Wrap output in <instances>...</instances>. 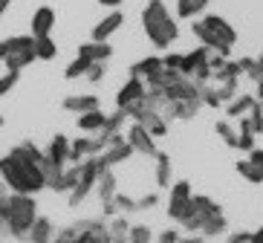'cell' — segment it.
<instances>
[{
  "mask_svg": "<svg viewBox=\"0 0 263 243\" xmlns=\"http://www.w3.org/2000/svg\"><path fill=\"white\" fill-rule=\"evenodd\" d=\"M142 29H145L147 41L156 49H168L179 38L177 17L171 15L165 0H147L145 6H142Z\"/></svg>",
  "mask_w": 263,
  "mask_h": 243,
  "instance_id": "obj_3",
  "label": "cell"
},
{
  "mask_svg": "<svg viewBox=\"0 0 263 243\" xmlns=\"http://www.w3.org/2000/svg\"><path fill=\"white\" fill-rule=\"evenodd\" d=\"M32 61H38L35 35H12V38L0 41V64L6 70H24Z\"/></svg>",
  "mask_w": 263,
  "mask_h": 243,
  "instance_id": "obj_5",
  "label": "cell"
},
{
  "mask_svg": "<svg viewBox=\"0 0 263 243\" xmlns=\"http://www.w3.org/2000/svg\"><path fill=\"white\" fill-rule=\"evenodd\" d=\"M101 107L99 96L87 93V96H67L64 99V110H70V113H87V110H96Z\"/></svg>",
  "mask_w": 263,
  "mask_h": 243,
  "instance_id": "obj_22",
  "label": "cell"
},
{
  "mask_svg": "<svg viewBox=\"0 0 263 243\" xmlns=\"http://www.w3.org/2000/svg\"><path fill=\"white\" fill-rule=\"evenodd\" d=\"M249 122H252V127H255L257 134H263V104H260V102L252 107V113H249Z\"/></svg>",
  "mask_w": 263,
  "mask_h": 243,
  "instance_id": "obj_36",
  "label": "cell"
},
{
  "mask_svg": "<svg viewBox=\"0 0 263 243\" xmlns=\"http://www.w3.org/2000/svg\"><path fill=\"white\" fill-rule=\"evenodd\" d=\"M122 24H124V15L119 12V9H110L107 15H104V17L99 21V24L93 26L90 38H93V41H110V35L122 29Z\"/></svg>",
  "mask_w": 263,
  "mask_h": 243,
  "instance_id": "obj_14",
  "label": "cell"
},
{
  "mask_svg": "<svg viewBox=\"0 0 263 243\" xmlns=\"http://www.w3.org/2000/svg\"><path fill=\"white\" fill-rule=\"evenodd\" d=\"M99 6H107V9H119L122 0H99Z\"/></svg>",
  "mask_w": 263,
  "mask_h": 243,
  "instance_id": "obj_42",
  "label": "cell"
},
{
  "mask_svg": "<svg viewBox=\"0 0 263 243\" xmlns=\"http://www.w3.org/2000/svg\"><path fill=\"white\" fill-rule=\"evenodd\" d=\"M191 32L202 47L214 49L220 55H232L234 44H237V29L220 15H202L191 21Z\"/></svg>",
  "mask_w": 263,
  "mask_h": 243,
  "instance_id": "obj_4",
  "label": "cell"
},
{
  "mask_svg": "<svg viewBox=\"0 0 263 243\" xmlns=\"http://www.w3.org/2000/svg\"><path fill=\"white\" fill-rule=\"evenodd\" d=\"M9 197V194H6ZM6 197H0V226H3V200H6Z\"/></svg>",
  "mask_w": 263,
  "mask_h": 243,
  "instance_id": "obj_45",
  "label": "cell"
},
{
  "mask_svg": "<svg viewBox=\"0 0 263 243\" xmlns=\"http://www.w3.org/2000/svg\"><path fill=\"white\" fill-rule=\"evenodd\" d=\"M229 243H257V237L249 235V232H240V235H232V237H229Z\"/></svg>",
  "mask_w": 263,
  "mask_h": 243,
  "instance_id": "obj_39",
  "label": "cell"
},
{
  "mask_svg": "<svg viewBox=\"0 0 263 243\" xmlns=\"http://www.w3.org/2000/svg\"><path fill=\"white\" fill-rule=\"evenodd\" d=\"M257 104V96H234L232 102L226 104V116L229 119H243V116H249L252 113V107Z\"/></svg>",
  "mask_w": 263,
  "mask_h": 243,
  "instance_id": "obj_20",
  "label": "cell"
},
{
  "mask_svg": "<svg viewBox=\"0 0 263 243\" xmlns=\"http://www.w3.org/2000/svg\"><path fill=\"white\" fill-rule=\"evenodd\" d=\"M211 0H177V17L179 21H194L205 12Z\"/></svg>",
  "mask_w": 263,
  "mask_h": 243,
  "instance_id": "obj_23",
  "label": "cell"
},
{
  "mask_svg": "<svg viewBox=\"0 0 263 243\" xmlns=\"http://www.w3.org/2000/svg\"><path fill=\"white\" fill-rule=\"evenodd\" d=\"M17 81H21V70H6L3 76H0V96H6Z\"/></svg>",
  "mask_w": 263,
  "mask_h": 243,
  "instance_id": "obj_34",
  "label": "cell"
},
{
  "mask_svg": "<svg viewBox=\"0 0 263 243\" xmlns=\"http://www.w3.org/2000/svg\"><path fill=\"white\" fill-rule=\"evenodd\" d=\"M47 157L52 165H67L70 162V139L64 134H55V139L49 142V148H47Z\"/></svg>",
  "mask_w": 263,
  "mask_h": 243,
  "instance_id": "obj_19",
  "label": "cell"
},
{
  "mask_svg": "<svg viewBox=\"0 0 263 243\" xmlns=\"http://www.w3.org/2000/svg\"><path fill=\"white\" fill-rule=\"evenodd\" d=\"M55 29V9L52 6H38L32 12V21H29V35L41 38V35H52Z\"/></svg>",
  "mask_w": 263,
  "mask_h": 243,
  "instance_id": "obj_13",
  "label": "cell"
},
{
  "mask_svg": "<svg viewBox=\"0 0 263 243\" xmlns=\"http://www.w3.org/2000/svg\"><path fill=\"white\" fill-rule=\"evenodd\" d=\"M154 159H156V185H159V189H168L171 185V171H174V168H171V157L159 151Z\"/></svg>",
  "mask_w": 263,
  "mask_h": 243,
  "instance_id": "obj_27",
  "label": "cell"
},
{
  "mask_svg": "<svg viewBox=\"0 0 263 243\" xmlns=\"http://www.w3.org/2000/svg\"><path fill=\"white\" fill-rule=\"evenodd\" d=\"M38 220V203H35V194H17V191H9V197L3 200V226H0V235L3 237H15V240H26L32 223Z\"/></svg>",
  "mask_w": 263,
  "mask_h": 243,
  "instance_id": "obj_2",
  "label": "cell"
},
{
  "mask_svg": "<svg viewBox=\"0 0 263 243\" xmlns=\"http://www.w3.org/2000/svg\"><path fill=\"white\" fill-rule=\"evenodd\" d=\"M35 49H38L41 61H52L55 55H58V44H55L52 35H41V38H35Z\"/></svg>",
  "mask_w": 263,
  "mask_h": 243,
  "instance_id": "obj_28",
  "label": "cell"
},
{
  "mask_svg": "<svg viewBox=\"0 0 263 243\" xmlns=\"http://www.w3.org/2000/svg\"><path fill=\"white\" fill-rule=\"evenodd\" d=\"M249 159L257 162V165H263V148H252V151H249Z\"/></svg>",
  "mask_w": 263,
  "mask_h": 243,
  "instance_id": "obj_41",
  "label": "cell"
},
{
  "mask_svg": "<svg viewBox=\"0 0 263 243\" xmlns=\"http://www.w3.org/2000/svg\"><path fill=\"white\" fill-rule=\"evenodd\" d=\"M179 240H182V232L179 229H165L156 243H179Z\"/></svg>",
  "mask_w": 263,
  "mask_h": 243,
  "instance_id": "obj_38",
  "label": "cell"
},
{
  "mask_svg": "<svg viewBox=\"0 0 263 243\" xmlns=\"http://www.w3.org/2000/svg\"><path fill=\"white\" fill-rule=\"evenodd\" d=\"M55 237V229H52V220L47 217V214H38V220L32 223L29 235H26L24 243H52Z\"/></svg>",
  "mask_w": 263,
  "mask_h": 243,
  "instance_id": "obj_17",
  "label": "cell"
},
{
  "mask_svg": "<svg viewBox=\"0 0 263 243\" xmlns=\"http://www.w3.org/2000/svg\"><path fill=\"white\" fill-rule=\"evenodd\" d=\"M124 136H127V142L133 145V151H136V154H142V157L154 159L156 154H159V148H156V136L151 134L145 125H139V122H133V125L127 127V134H124Z\"/></svg>",
  "mask_w": 263,
  "mask_h": 243,
  "instance_id": "obj_12",
  "label": "cell"
},
{
  "mask_svg": "<svg viewBox=\"0 0 263 243\" xmlns=\"http://www.w3.org/2000/svg\"><path fill=\"white\" fill-rule=\"evenodd\" d=\"M72 237H76V226H67V229H58L52 237V243H72Z\"/></svg>",
  "mask_w": 263,
  "mask_h": 243,
  "instance_id": "obj_37",
  "label": "cell"
},
{
  "mask_svg": "<svg viewBox=\"0 0 263 243\" xmlns=\"http://www.w3.org/2000/svg\"><path fill=\"white\" fill-rule=\"evenodd\" d=\"M209 237L202 235V232H188V237H182L179 243H205Z\"/></svg>",
  "mask_w": 263,
  "mask_h": 243,
  "instance_id": "obj_40",
  "label": "cell"
},
{
  "mask_svg": "<svg viewBox=\"0 0 263 243\" xmlns=\"http://www.w3.org/2000/svg\"><path fill=\"white\" fill-rule=\"evenodd\" d=\"M9 6H12V0H0V17H3V12H6Z\"/></svg>",
  "mask_w": 263,
  "mask_h": 243,
  "instance_id": "obj_43",
  "label": "cell"
},
{
  "mask_svg": "<svg viewBox=\"0 0 263 243\" xmlns=\"http://www.w3.org/2000/svg\"><path fill=\"white\" fill-rule=\"evenodd\" d=\"M72 243H113V235L107 229V220H81L76 223V237Z\"/></svg>",
  "mask_w": 263,
  "mask_h": 243,
  "instance_id": "obj_10",
  "label": "cell"
},
{
  "mask_svg": "<svg viewBox=\"0 0 263 243\" xmlns=\"http://www.w3.org/2000/svg\"><path fill=\"white\" fill-rule=\"evenodd\" d=\"M119 194V180L116 174H113V168H107V171L99 174V182H96V197H99L101 205L113 203V197Z\"/></svg>",
  "mask_w": 263,
  "mask_h": 243,
  "instance_id": "obj_15",
  "label": "cell"
},
{
  "mask_svg": "<svg viewBox=\"0 0 263 243\" xmlns=\"http://www.w3.org/2000/svg\"><path fill=\"white\" fill-rule=\"evenodd\" d=\"M237 171H240V177H243V180H249L252 185H260V182H263V165L252 162L249 157L237 162Z\"/></svg>",
  "mask_w": 263,
  "mask_h": 243,
  "instance_id": "obj_25",
  "label": "cell"
},
{
  "mask_svg": "<svg viewBox=\"0 0 263 243\" xmlns=\"http://www.w3.org/2000/svg\"><path fill=\"white\" fill-rule=\"evenodd\" d=\"M90 58H87V55H81L78 52L76 58H72L70 64H67V72H64V76H67V79H84L87 76V70H90Z\"/></svg>",
  "mask_w": 263,
  "mask_h": 243,
  "instance_id": "obj_29",
  "label": "cell"
},
{
  "mask_svg": "<svg viewBox=\"0 0 263 243\" xmlns=\"http://www.w3.org/2000/svg\"><path fill=\"white\" fill-rule=\"evenodd\" d=\"M214 209H220V205H217L211 197L194 194L191 203H188V209H185V214H182V220H179V229H182V232H202L205 220L211 217Z\"/></svg>",
  "mask_w": 263,
  "mask_h": 243,
  "instance_id": "obj_7",
  "label": "cell"
},
{
  "mask_svg": "<svg viewBox=\"0 0 263 243\" xmlns=\"http://www.w3.org/2000/svg\"><path fill=\"white\" fill-rule=\"evenodd\" d=\"M9 194V185L3 182V177H0V197H6Z\"/></svg>",
  "mask_w": 263,
  "mask_h": 243,
  "instance_id": "obj_44",
  "label": "cell"
},
{
  "mask_svg": "<svg viewBox=\"0 0 263 243\" xmlns=\"http://www.w3.org/2000/svg\"><path fill=\"white\" fill-rule=\"evenodd\" d=\"M237 136H240V145H237L240 151H252V148H255V136H257V130L252 127L249 116H243V119L237 122Z\"/></svg>",
  "mask_w": 263,
  "mask_h": 243,
  "instance_id": "obj_26",
  "label": "cell"
},
{
  "mask_svg": "<svg viewBox=\"0 0 263 243\" xmlns=\"http://www.w3.org/2000/svg\"><path fill=\"white\" fill-rule=\"evenodd\" d=\"M78 130H84V134H99L101 127L107 125V113L101 107L96 110H87V113H78Z\"/></svg>",
  "mask_w": 263,
  "mask_h": 243,
  "instance_id": "obj_18",
  "label": "cell"
},
{
  "mask_svg": "<svg viewBox=\"0 0 263 243\" xmlns=\"http://www.w3.org/2000/svg\"><path fill=\"white\" fill-rule=\"evenodd\" d=\"M107 229L113 237H127V232H130V223H127V217L124 214H116V217L107 220Z\"/></svg>",
  "mask_w": 263,
  "mask_h": 243,
  "instance_id": "obj_31",
  "label": "cell"
},
{
  "mask_svg": "<svg viewBox=\"0 0 263 243\" xmlns=\"http://www.w3.org/2000/svg\"><path fill=\"white\" fill-rule=\"evenodd\" d=\"M78 52L87 55L90 61H110V55H113V47H110L107 41H87V44H81L78 47Z\"/></svg>",
  "mask_w": 263,
  "mask_h": 243,
  "instance_id": "obj_21",
  "label": "cell"
},
{
  "mask_svg": "<svg viewBox=\"0 0 263 243\" xmlns=\"http://www.w3.org/2000/svg\"><path fill=\"white\" fill-rule=\"evenodd\" d=\"M226 229H229V220H226L223 209H214L211 217L205 220V226H202V235L205 237H220V235H226Z\"/></svg>",
  "mask_w": 263,
  "mask_h": 243,
  "instance_id": "obj_24",
  "label": "cell"
},
{
  "mask_svg": "<svg viewBox=\"0 0 263 243\" xmlns=\"http://www.w3.org/2000/svg\"><path fill=\"white\" fill-rule=\"evenodd\" d=\"M214 130H217V136H223V139H226V145H229V148H237V145H240L237 127H234L232 122H229V119H223V122H217V125H214Z\"/></svg>",
  "mask_w": 263,
  "mask_h": 243,
  "instance_id": "obj_30",
  "label": "cell"
},
{
  "mask_svg": "<svg viewBox=\"0 0 263 243\" xmlns=\"http://www.w3.org/2000/svg\"><path fill=\"white\" fill-rule=\"evenodd\" d=\"M0 127H3V116H0Z\"/></svg>",
  "mask_w": 263,
  "mask_h": 243,
  "instance_id": "obj_48",
  "label": "cell"
},
{
  "mask_svg": "<svg viewBox=\"0 0 263 243\" xmlns=\"http://www.w3.org/2000/svg\"><path fill=\"white\" fill-rule=\"evenodd\" d=\"M255 237H257V243H263V226H260V229H257V232H255Z\"/></svg>",
  "mask_w": 263,
  "mask_h": 243,
  "instance_id": "obj_46",
  "label": "cell"
},
{
  "mask_svg": "<svg viewBox=\"0 0 263 243\" xmlns=\"http://www.w3.org/2000/svg\"><path fill=\"white\" fill-rule=\"evenodd\" d=\"M113 243H127V237H113Z\"/></svg>",
  "mask_w": 263,
  "mask_h": 243,
  "instance_id": "obj_47",
  "label": "cell"
},
{
  "mask_svg": "<svg viewBox=\"0 0 263 243\" xmlns=\"http://www.w3.org/2000/svg\"><path fill=\"white\" fill-rule=\"evenodd\" d=\"M191 197H194L191 182L179 180V182H174V185H171V194H168V217L174 220V223H179V220H182L188 203H191Z\"/></svg>",
  "mask_w": 263,
  "mask_h": 243,
  "instance_id": "obj_11",
  "label": "cell"
},
{
  "mask_svg": "<svg viewBox=\"0 0 263 243\" xmlns=\"http://www.w3.org/2000/svg\"><path fill=\"white\" fill-rule=\"evenodd\" d=\"M136 205H139V212H145V209H156V205H159V191H151V194L136 197Z\"/></svg>",
  "mask_w": 263,
  "mask_h": 243,
  "instance_id": "obj_35",
  "label": "cell"
},
{
  "mask_svg": "<svg viewBox=\"0 0 263 243\" xmlns=\"http://www.w3.org/2000/svg\"><path fill=\"white\" fill-rule=\"evenodd\" d=\"M133 154H136V151H133V145L127 142V136L119 134V136H113V139H110L107 145H104V151H101L99 157H96V162H99L101 171H107V168H113V165L127 162V159H130Z\"/></svg>",
  "mask_w": 263,
  "mask_h": 243,
  "instance_id": "obj_8",
  "label": "cell"
},
{
  "mask_svg": "<svg viewBox=\"0 0 263 243\" xmlns=\"http://www.w3.org/2000/svg\"><path fill=\"white\" fill-rule=\"evenodd\" d=\"M133 122L145 125L154 136H165V134H168V119H165L162 110H151V107H147L145 113H139V116L133 119Z\"/></svg>",
  "mask_w": 263,
  "mask_h": 243,
  "instance_id": "obj_16",
  "label": "cell"
},
{
  "mask_svg": "<svg viewBox=\"0 0 263 243\" xmlns=\"http://www.w3.org/2000/svg\"><path fill=\"white\" fill-rule=\"evenodd\" d=\"M151 229L145 226V223H136V226H130V232H127V243H151Z\"/></svg>",
  "mask_w": 263,
  "mask_h": 243,
  "instance_id": "obj_32",
  "label": "cell"
},
{
  "mask_svg": "<svg viewBox=\"0 0 263 243\" xmlns=\"http://www.w3.org/2000/svg\"><path fill=\"white\" fill-rule=\"evenodd\" d=\"M116 107L124 110L130 119H136L139 113H145L147 110V81L130 72V79L124 81L122 90H119V96H116Z\"/></svg>",
  "mask_w": 263,
  "mask_h": 243,
  "instance_id": "obj_6",
  "label": "cell"
},
{
  "mask_svg": "<svg viewBox=\"0 0 263 243\" xmlns=\"http://www.w3.org/2000/svg\"><path fill=\"white\" fill-rule=\"evenodd\" d=\"M104 76H107V61H93L84 79L93 81V84H99V81H104Z\"/></svg>",
  "mask_w": 263,
  "mask_h": 243,
  "instance_id": "obj_33",
  "label": "cell"
},
{
  "mask_svg": "<svg viewBox=\"0 0 263 243\" xmlns=\"http://www.w3.org/2000/svg\"><path fill=\"white\" fill-rule=\"evenodd\" d=\"M64 165H52L47 151H38L32 142L15 145L6 157H0V177L9 191L17 194H38L49 189V180L61 171Z\"/></svg>",
  "mask_w": 263,
  "mask_h": 243,
  "instance_id": "obj_1",
  "label": "cell"
},
{
  "mask_svg": "<svg viewBox=\"0 0 263 243\" xmlns=\"http://www.w3.org/2000/svg\"><path fill=\"white\" fill-rule=\"evenodd\" d=\"M133 76H139V79L147 81V87H162L165 84V76H168V67H165L162 55H147L142 61H136L130 67Z\"/></svg>",
  "mask_w": 263,
  "mask_h": 243,
  "instance_id": "obj_9",
  "label": "cell"
}]
</instances>
